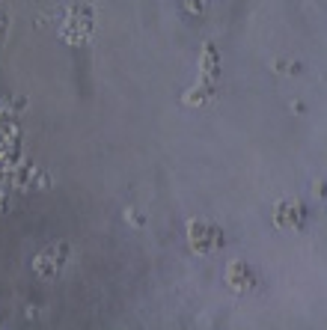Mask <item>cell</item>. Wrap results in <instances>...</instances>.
Wrapping results in <instances>:
<instances>
[{
    "instance_id": "1",
    "label": "cell",
    "mask_w": 327,
    "mask_h": 330,
    "mask_svg": "<svg viewBox=\"0 0 327 330\" xmlns=\"http://www.w3.org/2000/svg\"><path fill=\"white\" fill-rule=\"evenodd\" d=\"M188 232H191V247H194L196 253H208V250H214V247L223 244L220 229L208 226V223H202V220H191Z\"/></svg>"
},
{
    "instance_id": "2",
    "label": "cell",
    "mask_w": 327,
    "mask_h": 330,
    "mask_svg": "<svg viewBox=\"0 0 327 330\" xmlns=\"http://www.w3.org/2000/svg\"><path fill=\"white\" fill-rule=\"evenodd\" d=\"M226 280H229V286L235 289V292H247V289L256 286V274L244 262H232L229 271H226Z\"/></svg>"
},
{
    "instance_id": "3",
    "label": "cell",
    "mask_w": 327,
    "mask_h": 330,
    "mask_svg": "<svg viewBox=\"0 0 327 330\" xmlns=\"http://www.w3.org/2000/svg\"><path fill=\"white\" fill-rule=\"evenodd\" d=\"M303 223V208L297 202H277V226L279 229H294Z\"/></svg>"
},
{
    "instance_id": "4",
    "label": "cell",
    "mask_w": 327,
    "mask_h": 330,
    "mask_svg": "<svg viewBox=\"0 0 327 330\" xmlns=\"http://www.w3.org/2000/svg\"><path fill=\"white\" fill-rule=\"evenodd\" d=\"M208 99H212V96H208V89H191L184 101H188V104H205Z\"/></svg>"
},
{
    "instance_id": "5",
    "label": "cell",
    "mask_w": 327,
    "mask_h": 330,
    "mask_svg": "<svg viewBox=\"0 0 327 330\" xmlns=\"http://www.w3.org/2000/svg\"><path fill=\"white\" fill-rule=\"evenodd\" d=\"M128 220H131V223H137V226H140V223H143V217H140V211H134V208L128 211Z\"/></svg>"
}]
</instances>
